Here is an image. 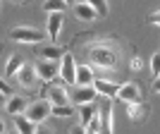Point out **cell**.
<instances>
[{
	"label": "cell",
	"mask_w": 160,
	"mask_h": 134,
	"mask_svg": "<svg viewBox=\"0 0 160 134\" xmlns=\"http://www.w3.org/2000/svg\"><path fill=\"white\" fill-rule=\"evenodd\" d=\"M127 117L134 120V122L143 120V117H146V106H143V103H129L127 106Z\"/></svg>",
	"instance_id": "19"
},
{
	"label": "cell",
	"mask_w": 160,
	"mask_h": 134,
	"mask_svg": "<svg viewBox=\"0 0 160 134\" xmlns=\"http://www.w3.org/2000/svg\"><path fill=\"white\" fill-rule=\"evenodd\" d=\"M27 106H29V100L24 98V96L12 94V96H7V100H5V113L12 115V117H17V115H24Z\"/></svg>",
	"instance_id": "12"
},
{
	"label": "cell",
	"mask_w": 160,
	"mask_h": 134,
	"mask_svg": "<svg viewBox=\"0 0 160 134\" xmlns=\"http://www.w3.org/2000/svg\"><path fill=\"white\" fill-rule=\"evenodd\" d=\"M67 7H69V3H65V0H46L43 3V10L50 14H62Z\"/></svg>",
	"instance_id": "20"
},
{
	"label": "cell",
	"mask_w": 160,
	"mask_h": 134,
	"mask_svg": "<svg viewBox=\"0 0 160 134\" xmlns=\"http://www.w3.org/2000/svg\"><path fill=\"white\" fill-rule=\"evenodd\" d=\"M0 94L2 96H12V89H10V84H7L2 77H0Z\"/></svg>",
	"instance_id": "25"
},
{
	"label": "cell",
	"mask_w": 160,
	"mask_h": 134,
	"mask_svg": "<svg viewBox=\"0 0 160 134\" xmlns=\"http://www.w3.org/2000/svg\"><path fill=\"white\" fill-rule=\"evenodd\" d=\"M22 65H24V60H22L19 55H12V58L5 62V77H17V72L22 70Z\"/></svg>",
	"instance_id": "21"
},
{
	"label": "cell",
	"mask_w": 160,
	"mask_h": 134,
	"mask_svg": "<svg viewBox=\"0 0 160 134\" xmlns=\"http://www.w3.org/2000/svg\"><path fill=\"white\" fill-rule=\"evenodd\" d=\"M5 129H7V127H5V120L0 117V134H5Z\"/></svg>",
	"instance_id": "29"
},
{
	"label": "cell",
	"mask_w": 160,
	"mask_h": 134,
	"mask_svg": "<svg viewBox=\"0 0 160 134\" xmlns=\"http://www.w3.org/2000/svg\"><path fill=\"white\" fill-rule=\"evenodd\" d=\"M91 7H93L96 17H108V12H110V3H105V0H91Z\"/></svg>",
	"instance_id": "22"
},
{
	"label": "cell",
	"mask_w": 160,
	"mask_h": 134,
	"mask_svg": "<svg viewBox=\"0 0 160 134\" xmlns=\"http://www.w3.org/2000/svg\"><path fill=\"white\" fill-rule=\"evenodd\" d=\"M115 98H120L124 106H129V103H141V86L136 81H124V84H120V91H117Z\"/></svg>",
	"instance_id": "7"
},
{
	"label": "cell",
	"mask_w": 160,
	"mask_h": 134,
	"mask_svg": "<svg viewBox=\"0 0 160 134\" xmlns=\"http://www.w3.org/2000/svg\"><path fill=\"white\" fill-rule=\"evenodd\" d=\"M0 7H2V3H0Z\"/></svg>",
	"instance_id": "34"
},
{
	"label": "cell",
	"mask_w": 160,
	"mask_h": 134,
	"mask_svg": "<svg viewBox=\"0 0 160 134\" xmlns=\"http://www.w3.org/2000/svg\"><path fill=\"white\" fill-rule=\"evenodd\" d=\"M10 39L14 43H24V46H38L46 41V31H38L36 27H14L10 29Z\"/></svg>",
	"instance_id": "2"
},
{
	"label": "cell",
	"mask_w": 160,
	"mask_h": 134,
	"mask_svg": "<svg viewBox=\"0 0 160 134\" xmlns=\"http://www.w3.org/2000/svg\"><path fill=\"white\" fill-rule=\"evenodd\" d=\"M86 55H88V67H100V70H108L112 72L115 67L120 65V58H122V50L117 43H112L110 39H103V41H96L86 48Z\"/></svg>",
	"instance_id": "1"
},
{
	"label": "cell",
	"mask_w": 160,
	"mask_h": 134,
	"mask_svg": "<svg viewBox=\"0 0 160 134\" xmlns=\"http://www.w3.org/2000/svg\"><path fill=\"white\" fill-rule=\"evenodd\" d=\"M12 120H14V132L17 134H33L36 132V125L29 122L24 115H17V117H12Z\"/></svg>",
	"instance_id": "17"
},
{
	"label": "cell",
	"mask_w": 160,
	"mask_h": 134,
	"mask_svg": "<svg viewBox=\"0 0 160 134\" xmlns=\"http://www.w3.org/2000/svg\"><path fill=\"white\" fill-rule=\"evenodd\" d=\"M5 100H7V96H2V94H0V106H5Z\"/></svg>",
	"instance_id": "31"
},
{
	"label": "cell",
	"mask_w": 160,
	"mask_h": 134,
	"mask_svg": "<svg viewBox=\"0 0 160 134\" xmlns=\"http://www.w3.org/2000/svg\"><path fill=\"white\" fill-rule=\"evenodd\" d=\"M93 72L88 65H77V77H74V86H91L93 84Z\"/></svg>",
	"instance_id": "15"
},
{
	"label": "cell",
	"mask_w": 160,
	"mask_h": 134,
	"mask_svg": "<svg viewBox=\"0 0 160 134\" xmlns=\"http://www.w3.org/2000/svg\"><path fill=\"white\" fill-rule=\"evenodd\" d=\"M72 134H84V127H74V129H72Z\"/></svg>",
	"instance_id": "30"
},
{
	"label": "cell",
	"mask_w": 160,
	"mask_h": 134,
	"mask_svg": "<svg viewBox=\"0 0 160 134\" xmlns=\"http://www.w3.org/2000/svg\"><path fill=\"white\" fill-rule=\"evenodd\" d=\"M148 22H151V24H158V22H160V14H158V10H155V12L151 14V17H148Z\"/></svg>",
	"instance_id": "28"
},
{
	"label": "cell",
	"mask_w": 160,
	"mask_h": 134,
	"mask_svg": "<svg viewBox=\"0 0 160 134\" xmlns=\"http://www.w3.org/2000/svg\"><path fill=\"white\" fill-rule=\"evenodd\" d=\"M148 70L153 72V77H158V72H160V53H158V50H153V55H151V60H148Z\"/></svg>",
	"instance_id": "24"
},
{
	"label": "cell",
	"mask_w": 160,
	"mask_h": 134,
	"mask_svg": "<svg viewBox=\"0 0 160 134\" xmlns=\"http://www.w3.org/2000/svg\"><path fill=\"white\" fill-rule=\"evenodd\" d=\"M50 115H55V117H72L74 108H69V106H50Z\"/></svg>",
	"instance_id": "23"
},
{
	"label": "cell",
	"mask_w": 160,
	"mask_h": 134,
	"mask_svg": "<svg viewBox=\"0 0 160 134\" xmlns=\"http://www.w3.org/2000/svg\"><path fill=\"white\" fill-rule=\"evenodd\" d=\"M10 134H17V132H10Z\"/></svg>",
	"instance_id": "33"
},
{
	"label": "cell",
	"mask_w": 160,
	"mask_h": 134,
	"mask_svg": "<svg viewBox=\"0 0 160 134\" xmlns=\"http://www.w3.org/2000/svg\"><path fill=\"white\" fill-rule=\"evenodd\" d=\"M67 50L60 46H46V48H41V60H46V62H60L62 60V55H65Z\"/></svg>",
	"instance_id": "16"
},
{
	"label": "cell",
	"mask_w": 160,
	"mask_h": 134,
	"mask_svg": "<svg viewBox=\"0 0 160 134\" xmlns=\"http://www.w3.org/2000/svg\"><path fill=\"white\" fill-rule=\"evenodd\" d=\"M91 86H93V91L98 96H103V98H108V100H112L115 96H117V91H120V84H117V81L105 79V77H96Z\"/></svg>",
	"instance_id": "8"
},
{
	"label": "cell",
	"mask_w": 160,
	"mask_h": 134,
	"mask_svg": "<svg viewBox=\"0 0 160 134\" xmlns=\"http://www.w3.org/2000/svg\"><path fill=\"white\" fill-rule=\"evenodd\" d=\"M84 134H98V132H93V129H88V127H86V129H84Z\"/></svg>",
	"instance_id": "32"
},
{
	"label": "cell",
	"mask_w": 160,
	"mask_h": 134,
	"mask_svg": "<svg viewBox=\"0 0 160 134\" xmlns=\"http://www.w3.org/2000/svg\"><path fill=\"white\" fill-rule=\"evenodd\" d=\"M46 91H48V103L50 106H69V91L60 79L50 81Z\"/></svg>",
	"instance_id": "4"
},
{
	"label": "cell",
	"mask_w": 160,
	"mask_h": 134,
	"mask_svg": "<svg viewBox=\"0 0 160 134\" xmlns=\"http://www.w3.org/2000/svg\"><path fill=\"white\" fill-rule=\"evenodd\" d=\"M69 7H72L74 17H77V19H81V22H93V19H98L88 0H77V3H72Z\"/></svg>",
	"instance_id": "11"
},
{
	"label": "cell",
	"mask_w": 160,
	"mask_h": 134,
	"mask_svg": "<svg viewBox=\"0 0 160 134\" xmlns=\"http://www.w3.org/2000/svg\"><path fill=\"white\" fill-rule=\"evenodd\" d=\"M24 117L29 122H33V125H43L50 117V103L46 98H38V100H33V103H29L27 110H24Z\"/></svg>",
	"instance_id": "3"
},
{
	"label": "cell",
	"mask_w": 160,
	"mask_h": 134,
	"mask_svg": "<svg viewBox=\"0 0 160 134\" xmlns=\"http://www.w3.org/2000/svg\"><path fill=\"white\" fill-rule=\"evenodd\" d=\"M33 134H53V132H50L48 127H43V125H36V132Z\"/></svg>",
	"instance_id": "27"
},
{
	"label": "cell",
	"mask_w": 160,
	"mask_h": 134,
	"mask_svg": "<svg viewBox=\"0 0 160 134\" xmlns=\"http://www.w3.org/2000/svg\"><path fill=\"white\" fill-rule=\"evenodd\" d=\"M62 24H65V14H48V27H46V39L55 41L62 34Z\"/></svg>",
	"instance_id": "13"
},
{
	"label": "cell",
	"mask_w": 160,
	"mask_h": 134,
	"mask_svg": "<svg viewBox=\"0 0 160 134\" xmlns=\"http://www.w3.org/2000/svg\"><path fill=\"white\" fill-rule=\"evenodd\" d=\"M98 120H100V134H112V125H115V110L110 103L98 108Z\"/></svg>",
	"instance_id": "10"
},
{
	"label": "cell",
	"mask_w": 160,
	"mask_h": 134,
	"mask_svg": "<svg viewBox=\"0 0 160 134\" xmlns=\"http://www.w3.org/2000/svg\"><path fill=\"white\" fill-rule=\"evenodd\" d=\"M17 84H19L22 89H27V91H31L33 86H36V72H33V65H22V70L17 72Z\"/></svg>",
	"instance_id": "14"
},
{
	"label": "cell",
	"mask_w": 160,
	"mask_h": 134,
	"mask_svg": "<svg viewBox=\"0 0 160 134\" xmlns=\"http://www.w3.org/2000/svg\"><path fill=\"white\" fill-rule=\"evenodd\" d=\"M98 94L93 91V86H74V91L69 94V103L74 106H86V103H96Z\"/></svg>",
	"instance_id": "9"
},
{
	"label": "cell",
	"mask_w": 160,
	"mask_h": 134,
	"mask_svg": "<svg viewBox=\"0 0 160 134\" xmlns=\"http://www.w3.org/2000/svg\"><path fill=\"white\" fill-rule=\"evenodd\" d=\"M74 77H77V60H74L72 53H65L62 60H60V74H58V79L65 86H74Z\"/></svg>",
	"instance_id": "5"
},
{
	"label": "cell",
	"mask_w": 160,
	"mask_h": 134,
	"mask_svg": "<svg viewBox=\"0 0 160 134\" xmlns=\"http://www.w3.org/2000/svg\"><path fill=\"white\" fill-rule=\"evenodd\" d=\"M33 72H36V79H41L43 84H50V81H55L58 74H60V62L38 60L36 65H33Z\"/></svg>",
	"instance_id": "6"
},
{
	"label": "cell",
	"mask_w": 160,
	"mask_h": 134,
	"mask_svg": "<svg viewBox=\"0 0 160 134\" xmlns=\"http://www.w3.org/2000/svg\"><path fill=\"white\" fill-rule=\"evenodd\" d=\"M129 67H132L134 72H136V70H141V67H143V60H141L139 55H134V58H132V62H129Z\"/></svg>",
	"instance_id": "26"
},
{
	"label": "cell",
	"mask_w": 160,
	"mask_h": 134,
	"mask_svg": "<svg viewBox=\"0 0 160 134\" xmlns=\"http://www.w3.org/2000/svg\"><path fill=\"white\" fill-rule=\"evenodd\" d=\"M81 108V127H84V129H86L88 127V122H91V120H93V115L96 113H98V106H96V103H86V106H79Z\"/></svg>",
	"instance_id": "18"
}]
</instances>
